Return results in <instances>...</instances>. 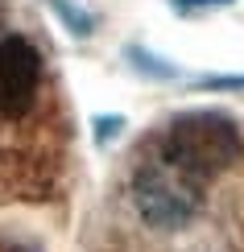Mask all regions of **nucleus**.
I'll list each match as a JSON object with an SVG mask.
<instances>
[{
	"mask_svg": "<svg viewBox=\"0 0 244 252\" xmlns=\"http://www.w3.org/2000/svg\"><path fill=\"white\" fill-rule=\"evenodd\" d=\"M203 186L207 178L182 165L178 157H170L162 145H153V153L137 165L133 174V203L137 215L157 232H178L203 207Z\"/></svg>",
	"mask_w": 244,
	"mask_h": 252,
	"instance_id": "f257e3e1",
	"label": "nucleus"
},
{
	"mask_svg": "<svg viewBox=\"0 0 244 252\" xmlns=\"http://www.w3.org/2000/svg\"><path fill=\"white\" fill-rule=\"evenodd\" d=\"M157 145L182 165H190L195 174L211 178L219 165H228L236 157V124L219 112H182V116L170 120V128L162 132Z\"/></svg>",
	"mask_w": 244,
	"mask_h": 252,
	"instance_id": "f03ea898",
	"label": "nucleus"
},
{
	"mask_svg": "<svg viewBox=\"0 0 244 252\" xmlns=\"http://www.w3.org/2000/svg\"><path fill=\"white\" fill-rule=\"evenodd\" d=\"M41 83V58L29 37H0V112L4 116H21L34 108Z\"/></svg>",
	"mask_w": 244,
	"mask_h": 252,
	"instance_id": "7ed1b4c3",
	"label": "nucleus"
},
{
	"mask_svg": "<svg viewBox=\"0 0 244 252\" xmlns=\"http://www.w3.org/2000/svg\"><path fill=\"white\" fill-rule=\"evenodd\" d=\"M46 4L54 8V17H58L75 37H87L91 29H95V8L87 4V0H46Z\"/></svg>",
	"mask_w": 244,
	"mask_h": 252,
	"instance_id": "20e7f679",
	"label": "nucleus"
},
{
	"mask_svg": "<svg viewBox=\"0 0 244 252\" xmlns=\"http://www.w3.org/2000/svg\"><path fill=\"white\" fill-rule=\"evenodd\" d=\"M124 58H129V62H137V66H141L149 79H166V75H174V66H170V62L153 58L149 50H141V46H129V50H124Z\"/></svg>",
	"mask_w": 244,
	"mask_h": 252,
	"instance_id": "39448f33",
	"label": "nucleus"
},
{
	"mask_svg": "<svg viewBox=\"0 0 244 252\" xmlns=\"http://www.w3.org/2000/svg\"><path fill=\"white\" fill-rule=\"evenodd\" d=\"M199 91H244V75H207L195 79Z\"/></svg>",
	"mask_w": 244,
	"mask_h": 252,
	"instance_id": "423d86ee",
	"label": "nucleus"
},
{
	"mask_svg": "<svg viewBox=\"0 0 244 252\" xmlns=\"http://www.w3.org/2000/svg\"><path fill=\"white\" fill-rule=\"evenodd\" d=\"M228 4H236V0H174L178 13H195V8H228Z\"/></svg>",
	"mask_w": 244,
	"mask_h": 252,
	"instance_id": "0eeeda50",
	"label": "nucleus"
},
{
	"mask_svg": "<svg viewBox=\"0 0 244 252\" xmlns=\"http://www.w3.org/2000/svg\"><path fill=\"white\" fill-rule=\"evenodd\" d=\"M116 128H120V116H100L95 120V141H108Z\"/></svg>",
	"mask_w": 244,
	"mask_h": 252,
	"instance_id": "6e6552de",
	"label": "nucleus"
},
{
	"mask_svg": "<svg viewBox=\"0 0 244 252\" xmlns=\"http://www.w3.org/2000/svg\"><path fill=\"white\" fill-rule=\"evenodd\" d=\"M13 252H29V248H13Z\"/></svg>",
	"mask_w": 244,
	"mask_h": 252,
	"instance_id": "1a4fd4ad",
	"label": "nucleus"
}]
</instances>
